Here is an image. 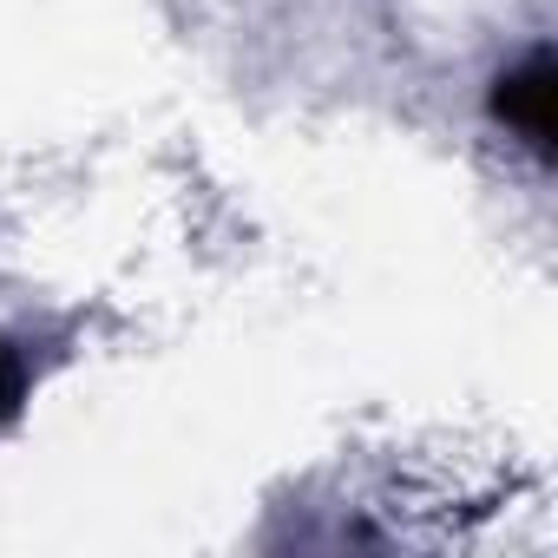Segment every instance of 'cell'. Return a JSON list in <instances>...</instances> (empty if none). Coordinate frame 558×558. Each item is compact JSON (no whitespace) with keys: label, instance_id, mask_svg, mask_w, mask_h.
<instances>
[{"label":"cell","instance_id":"1","mask_svg":"<svg viewBox=\"0 0 558 558\" xmlns=\"http://www.w3.org/2000/svg\"><path fill=\"white\" fill-rule=\"evenodd\" d=\"M551 60L545 53H532L525 66H512L506 80H499V93H493V106H499V119L532 145V151H551Z\"/></svg>","mask_w":558,"mask_h":558},{"label":"cell","instance_id":"2","mask_svg":"<svg viewBox=\"0 0 558 558\" xmlns=\"http://www.w3.org/2000/svg\"><path fill=\"white\" fill-rule=\"evenodd\" d=\"M21 401H27V362L14 349H0V427L21 414Z\"/></svg>","mask_w":558,"mask_h":558}]
</instances>
